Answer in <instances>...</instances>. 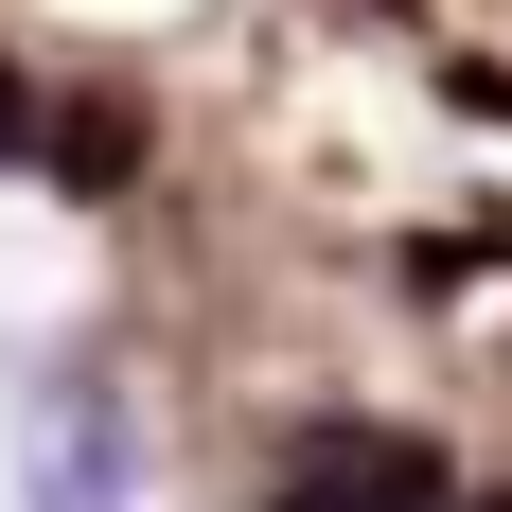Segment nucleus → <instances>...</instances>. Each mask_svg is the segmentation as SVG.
<instances>
[{
  "mask_svg": "<svg viewBox=\"0 0 512 512\" xmlns=\"http://www.w3.org/2000/svg\"><path fill=\"white\" fill-rule=\"evenodd\" d=\"M460 512H512V495H460Z\"/></svg>",
  "mask_w": 512,
  "mask_h": 512,
  "instance_id": "nucleus-4",
  "label": "nucleus"
},
{
  "mask_svg": "<svg viewBox=\"0 0 512 512\" xmlns=\"http://www.w3.org/2000/svg\"><path fill=\"white\" fill-rule=\"evenodd\" d=\"M18 512H142V407L106 371H53L18 407Z\"/></svg>",
  "mask_w": 512,
  "mask_h": 512,
  "instance_id": "nucleus-1",
  "label": "nucleus"
},
{
  "mask_svg": "<svg viewBox=\"0 0 512 512\" xmlns=\"http://www.w3.org/2000/svg\"><path fill=\"white\" fill-rule=\"evenodd\" d=\"M18 142H36V106H18V71H0V159H18Z\"/></svg>",
  "mask_w": 512,
  "mask_h": 512,
  "instance_id": "nucleus-3",
  "label": "nucleus"
},
{
  "mask_svg": "<svg viewBox=\"0 0 512 512\" xmlns=\"http://www.w3.org/2000/svg\"><path fill=\"white\" fill-rule=\"evenodd\" d=\"M283 512H460V477L407 424H301L283 442Z\"/></svg>",
  "mask_w": 512,
  "mask_h": 512,
  "instance_id": "nucleus-2",
  "label": "nucleus"
}]
</instances>
